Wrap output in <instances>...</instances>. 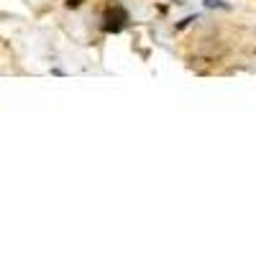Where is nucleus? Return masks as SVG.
Masks as SVG:
<instances>
[{
	"label": "nucleus",
	"instance_id": "nucleus-1",
	"mask_svg": "<svg viewBox=\"0 0 256 256\" xmlns=\"http://www.w3.org/2000/svg\"><path fill=\"white\" fill-rule=\"evenodd\" d=\"M105 24H102V28L108 31V34H118V31H123V26L128 24V13L120 8V6H116V8H110L108 13H105Z\"/></svg>",
	"mask_w": 256,
	"mask_h": 256
}]
</instances>
